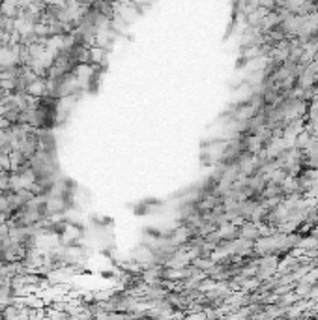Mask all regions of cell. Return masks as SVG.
Masks as SVG:
<instances>
[{
    "label": "cell",
    "instance_id": "6da1fadb",
    "mask_svg": "<svg viewBox=\"0 0 318 320\" xmlns=\"http://www.w3.org/2000/svg\"><path fill=\"white\" fill-rule=\"evenodd\" d=\"M187 320H206V315L204 313H195L193 317H189Z\"/></svg>",
    "mask_w": 318,
    "mask_h": 320
}]
</instances>
